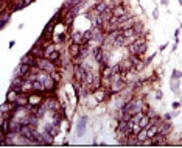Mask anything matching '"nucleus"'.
Wrapping results in <instances>:
<instances>
[{
    "instance_id": "obj_15",
    "label": "nucleus",
    "mask_w": 182,
    "mask_h": 148,
    "mask_svg": "<svg viewBox=\"0 0 182 148\" xmlns=\"http://www.w3.org/2000/svg\"><path fill=\"white\" fill-rule=\"evenodd\" d=\"M128 13V9H126L125 5H117V6H114L112 8V14H114V17H121L123 14Z\"/></svg>"
},
{
    "instance_id": "obj_44",
    "label": "nucleus",
    "mask_w": 182,
    "mask_h": 148,
    "mask_svg": "<svg viewBox=\"0 0 182 148\" xmlns=\"http://www.w3.org/2000/svg\"><path fill=\"white\" fill-rule=\"evenodd\" d=\"M161 3H162V5H165V6H167V5H168V0H161Z\"/></svg>"
},
{
    "instance_id": "obj_3",
    "label": "nucleus",
    "mask_w": 182,
    "mask_h": 148,
    "mask_svg": "<svg viewBox=\"0 0 182 148\" xmlns=\"http://www.w3.org/2000/svg\"><path fill=\"white\" fill-rule=\"evenodd\" d=\"M112 95H114V94L111 92V89H109V87H101V89H98V91L93 92V97H95V100L100 101V103L109 101Z\"/></svg>"
},
{
    "instance_id": "obj_32",
    "label": "nucleus",
    "mask_w": 182,
    "mask_h": 148,
    "mask_svg": "<svg viewBox=\"0 0 182 148\" xmlns=\"http://www.w3.org/2000/svg\"><path fill=\"white\" fill-rule=\"evenodd\" d=\"M45 111H47L45 105H41L39 108H36V112H34V114H36V116L42 120V119H44V116H45Z\"/></svg>"
},
{
    "instance_id": "obj_33",
    "label": "nucleus",
    "mask_w": 182,
    "mask_h": 148,
    "mask_svg": "<svg viewBox=\"0 0 182 148\" xmlns=\"http://www.w3.org/2000/svg\"><path fill=\"white\" fill-rule=\"evenodd\" d=\"M89 53H90V48L89 45H81V52H80V56L82 59H86L87 56H89Z\"/></svg>"
},
{
    "instance_id": "obj_7",
    "label": "nucleus",
    "mask_w": 182,
    "mask_h": 148,
    "mask_svg": "<svg viewBox=\"0 0 182 148\" xmlns=\"http://www.w3.org/2000/svg\"><path fill=\"white\" fill-rule=\"evenodd\" d=\"M168 137L162 133H157L154 137L151 139V147H162V145H168Z\"/></svg>"
},
{
    "instance_id": "obj_28",
    "label": "nucleus",
    "mask_w": 182,
    "mask_h": 148,
    "mask_svg": "<svg viewBox=\"0 0 182 148\" xmlns=\"http://www.w3.org/2000/svg\"><path fill=\"white\" fill-rule=\"evenodd\" d=\"M134 17L132 19H129V20H126V22H123V24H120L118 25V30L120 31H125V30H129V28H132V25H134Z\"/></svg>"
},
{
    "instance_id": "obj_24",
    "label": "nucleus",
    "mask_w": 182,
    "mask_h": 148,
    "mask_svg": "<svg viewBox=\"0 0 182 148\" xmlns=\"http://www.w3.org/2000/svg\"><path fill=\"white\" fill-rule=\"evenodd\" d=\"M70 42L82 44V33H81V31H73V33L70 34Z\"/></svg>"
},
{
    "instance_id": "obj_38",
    "label": "nucleus",
    "mask_w": 182,
    "mask_h": 148,
    "mask_svg": "<svg viewBox=\"0 0 182 148\" xmlns=\"http://www.w3.org/2000/svg\"><path fill=\"white\" fill-rule=\"evenodd\" d=\"M156 98H157V100H162V98H163V92L161 89L156 91Z\"/></svg>"
},
{
    "instance_id": "obj_13",
    "label": "nucleus",
    "mask_w": 182,
    "mask_h": 148,
    "mask_svg": "<svg viewBox=\"0 0 182 148\" xmlns=\"http://www.w3.org/2000/svg\"><path fill=\"white\" fill-rule=\"evenodd\" d=\"M86 123H87V117L84 116V117L80 119L78 126H76V136H78V137H81V136L86 133Z\"/></svg>"
},
{
    "instance_id": "obj_9",
    "label": "nucleus",
    "mask_w": 182,
    "mask_h": 148,
    "mask_svg": "<svg viewBox=\"0 0 182 148\" xmlns=\"http://www.w3.org/2000/svg\"><path fill=\"white\" fill-rule=\"evenodd\" d=\"M20 63L22 64H28V65H31V67H36L37 65V58L31 52H28V53H25L24 56L20 58Z\"/></svg>"
},
{
    "instance_id": "obj_18",
    "label": "nucleus",
    "mask_w": 182,
    "mask_h": 148,
    "mask_svg": "<svg viewBox=\"0 0 182 148\" xmlns=\"http://www.w3.org/2000/svg\"><path fill=\"white\" fill-rule=\"evenodd\" d=\"M34 92V89H33V81H24V84H22V94H27V95H30Z\"/></svg>"
},
{
    "instance_id": "obj_40",
    "label": "nucleus",
    "mask_w": 182,
    "mask_h": 148,
    "mask_svg": "<svg viewBox=\"0 0 182 148\" xmlns=\"http://www.w3.org/2000/svg\"><path fill=\"white\" fill-rule=\"evenodd\" d=\"M181 105H182V101H174V103H173V109H179Z\"/></svg>"
},
{
    "instance_id": "obj_46",
    "label": "nucleus",
    "mask_w": 182,
    "mask_h": 148,
    "mask_svg": "<svg viewBox=\"0 0 182 148\" xmlns=\"http://www.w3.org/2000/svg\"><path fill=\"white\" fill-rule=\"evenodd\" d=\"M181 101H182V100H181Z\"/></svg>"
},
{
    "instance_id": "obj_25",
    "label": "nucleus",
    "mask_w": 182,
    "mask_h": 148,
    "mask_svg": "<svg viewBox=\"0 0 182 148\" xmlns=\"http://www.w3.org/2000/svg\"><path fill=\"white\" fill-rule=\"evenodd\" d=\"M143 28H145V25H143V22H140V20H135V22H134V25H132V30L135 31V34H137V36H142Z\"/></svg>"
},
{
    "instance_id": "obj_10",
    "label": "nucleus",
    "mask_w": 182,
    "mask_h": 148,
    "mask_svg": "<svg viewBox=\"0 0 182 148\" xmlns=\"http://www.w3.org/2000/svg\"><path fill=\"white\" fill-rule=\"evenodd\" d=\"M80 52H81V44H76V42H70V45L67 48V53L70 59H73L76 56H80Z\"/></svg>"
},
{
    "instance_id": "obj_23",
    "label": "nucleus",
    "mask_w": 182,
    "mask_h": 148,
    "mask_svg": "<svg viewBox=\"0 0 182 148\" xmlns=\"http://www.w3.org/2000/svg\"><path fill=\"white\" fill-rule=\"evenodd\" d=\"M159 133V125H150L146 128V134H148V139H153L154 136Z\"/></svg>"
},
{
    "instance_id": "obj_11",
    "label": "nucleus",
    "mask_w": 182,
    "mask_h": 148,
    "mask_svg": "<svg viewBox=\"0 0 182 148\" xmlns=\"http://www.w3.org/2000/svg\"><path fill=\"white\" fill-rule=\"evenodd\" d=\"M33 129H34V128H31L30 125L25 123V125H22V126H20V131H19V133H20V136H22L24 139L31 140V139H33Z\"/></svg>"
},
{
    "instance_id": "obj_2",
    "label": "nucleus",
    "mask_w": 182,
    "mask_h": 148,
    "mask_svg": "<svg viewBox=\"0 0 182 148\" xmlns=\"http://www.w3.org/2000/svg\"><path fill=\"white\" fill-rule=\"evenodd\" d=\"M89 73V69H86L82 64H75L73 67V78L80 83H84L86 81V76Z\"/></svg>"
},
{
    "instance_id": "obj_35",
    "label": "nucleus",
    "mask_w": 182,
    "mask_h": 148,
    "mask_svg": "<svg viewBox=\"0 0 182 148\" xmlns=\"http://www.w3.org/2000/svg\"><path fill=\"white\" fill-rule=\"evenodd\" d=\"M170 80H182V72L178 69H174L173 72H171V78Z\"/></svg>"
},
{
    "instance_id": "obj_36",
    "label": "nucleus",
    "mask_w": 182,
    "mask_h": 148,
    "mask_svg": "<svg viewBox=\"0 0 182 148\" xmlns=\"http://www.w3.org/2000/svg\"><path fill=\"white\" fill-rule=\"evenodd\" d=\"M126 128H128V122H126V120H118L117 131H125Z\"/></svg>"
},
{
    "instance_id": "obj_12",
    "label": "nucleus",
    "mask_w": 182,
    "mask_h": 148,
    "mask_svg": "<svg viewBox=\"0 0 182 148\" xmlns=\"http://www.w3.org/2000/svg\"><path fill=\"white\" fill-rule=\"evenodd\" d=\"M173 129V125H171V120H165V122L159 123V133H162L165 136H168Z\"/></svg>"
},
{
    "instance_id": "obj_39",
    "label": "nucleus",
    "mask_w": 182,
    "mask_h": 148,
    "mask_svg": "<svg viewBox=\"0 0 182 148\" xmlns=\"http://www.w3.org/2000/svg\"><path fill=\"white\" fill-rule=\"evenodd\" d=\"M154 56H156V53H153V55H150V56H148V58H146V61H145V64H146V65H148V64H150V63L153 61V59H154Z\"/></svg>"
},
{
    "instance_id": "obj_26",
    "label": "nucleus",
    "mask_w": 182,
    "mask_h": 148,
    "mask_svg": "<svg viewBox=\"0 0 182 148\" xmlns=\"http://www.w3.org/2000/svg\"><path fill=\"white\" fill-rule=\"evenodd\" d=\"M58 50V44H54V42H48L47 44V47H45V58H48L53 52H56Z\"/></svg>"
},
{
    "instance_id": "obj_21",
    "label": "nucleus",
    "mask_w": 182,
    "mask_h": 148,
    "mask_svg": "<svg viewBox=\"0 0 182 148\" xmlns=\"http://www.w3.org/2000/svg\"><path fill=\"white\" fill-rule=\"evenodd\" d=\"M121 45H128L126 42V37L123 34V31H120V34L115 37V42H114V47H121Z\"/></svg>"
},
{
    "instance_id": "obj_45",
    "label": "nucleus",
    "mask_w": 182,
    "mask_h": 148,
    "mask_svg": "<svg viewBox=\"0 0 182 148\" xmlns=\"http://www.w3.org/2000/svg\"><path fill=\"white\" fill-rule=\"evenodd\" d=\"M14 45H16V42H14V41H11V42H9V48H13Z\"/></svg>"
},
{
    "instance_id": "obj_16",
    "label": "nucleus",
    "mask_w": 182,
    "mask_h": 148,
    "mask_svg": "<svg viewBox=\"0 0 182 148\" xmlns=\"http://www.w3.org/2000/svg\"><path fill=\"white\" fill-rule=\"evenodd\" d=\"M45 131H48L52 136H54V137H56V136L59 134L61 128H59V125H54V123L52 122V123H45Z\"/></svg>"
},
{
    "instance_id": "obj_17",
    "label": "nucleus",
    "mask_w": 182,
    "mask_h": 148,
    "mask_svg": "<svg viewBox=\"0 0 182 148\" xmlns=\"http://www.w3.org/2000/svg\"><path fill=\"white\" fill-rule=\"evenodd\" d=\"M19 92L16 91V89H13V87H9L8 89V92H6V100L8 101H11V103H16L17 101V98H19Z\"/></svg>"
},
{
    "instance_id": "obj_29",
    "label": "nucleus",
    "mask_w": 182,
    "mask_h": 148,
    "mask_svg": "<svg viewBox=\"0 0 182 148\" xmlns=\"http://www.w3.org/2000/svg\"><path fill=\"white\" fill-rule=\"evenodd\" d=\"M33 89H34V92H45V87H44V83L41 80L33 81Z\"/></svg>"
},
{
    "instance_id": "obj_37",
    "label": "nucleus",
    "mask_w": 182,
    "mask_h": 148,
    "mask_svg": "<svg viewBox=\"0 0 182 148\" xmlns=\"http://www.w3.org/2000/svg\"><path fill=\"white\" fill-rule=\"evenodd\" d=\"M148 111H150V105L143 101V105H142V112H143V114H146Z\"/></svg>"
},
{
    "instance_id": "obj_42",
    "label": "nucleus",
    "mask_w": 182,
    "mask_h": 148,
    "mask_svg": "<svg viewBox=\"0 0 182 148\" xmlns=\"http://www.w3.org/2000/svg\"><path fill=\"white\" fill-rule=\"evenodd\" d=\"M168 47V42H165V44H162V45L161 47H159V52H163L165 50V48H167Z\"/></svg>"
},
{
    "instance_id": "obj_19",
    "label": "nucleus",
    "mask_w": 182,
    "mask_h": 148,
    "mask_svg": "<svg viewBox=\"0 0 182 148\" xmlns=\"http://www.w3.org/2000/svg\"><path fill=\"white\" fill-rule=\"evenodd\" d=\"M9 19H11V11H3L2 13V19H0V28H5L6 27V24L9 22Z\"/></svg>"
},
{
    "instance_id": "obj_20",
    "label": "nucleus",
    "mask_w": 182,
    "mask_h": 148,
    "mask_svg": "<svg viewBox=\"0 0 182 148\" xmlns=\"http://www.w3.org/2000/svg\"><path fill=\"white\" fill-rule=\"evenodd\" d=\"M69 33L67 31H62V33H59V34L56 36V37H54V44H64V42H67L69 41Z\"/></svg>"
},
{
    "instance_id": "obj_34",
    "label": "nucleus",
    "mask_w": 182,
    "mask_h": 148,
    "mask_svg": "<svg viewBox=\"0 0 182 148\" xmlns=\"http://www.w3.org/2000/svg\"><path fill=\"white\" fill-rule=\"evenodd\" d=\"M47 59H50L52 63H54V61H58V59H61V50L58 48V50H56V52H53V53L50 55V56L47 58Z\"/></svg>"
},
{
    "instance_id": "obj_27",
    "label": "nucleus",
    "mask_w": 182,
    "mask_h": 148,
    "mask_svg": "<svg viewBox=\"0 0 182 148\" xmlns=\"http://www.w3.org/2000/svg\"><path fill=\"white\" fill-rule=\"evenodd\" d=\"M150 116H148V114H143V116L140 117V120H139V126L140 128H148L150 126Z\"/></svg>"
},
{
    "instance_id": "obj_41",
    "label": "nucleus",
    "mask_w": 182,
    "mask_h": 148,
    "mask_svg": "<svg viewBox=\"0 0 182 148\" xmlns=\"http://www.w3.org/2000/svg\"><path fill=\"white\" fill-rule=\"evenodd\" d=\"M171 119H173V114H170V112H167L163 116V120H171Z\"/></svg>"
},
{
    "instance_id": "obj_1",
    "label": "nucleus",
    "mask_w": 182,
    "mask_h": 148,
    "mask_svg": "<svg viewBox=\"0 0 182 148\" xmlns=\"http://www.w3.org/2000/svg\"><path fill=\"white\" fill-rule=\"evenodd\" d=\"M36 67L39 70H42V72H47V73H52L53 70H56L54 63H52L50 59H47V58H37V65Z\"/></svg>"
},
{
    "instance_id": "obj_6",
    "label": "nucleus",
    "mask_w": 182,
    "mask_h": 148,
    "mask_svg": "<svg viewBox=\"0 0 182 148\" xmlns=\"http://www.w3.org/2000/svg\"><path fill=\"white\" fill-rule=\"evenodd\" d=\"M31 72V65H28V64H19L17 67L14 69V72H13V76H22V78H24V76L27 75V73H30Z\"/></svg>"
},
{
    "instance_id": "obj_4",
    "label": "nucleus",
    "mask_w": 182,
    "mask_h": 148,
    "mask_svg": "<svg viewBox=\"0 0 182 148\" xmlns=\"http://www.w3.org/2000/svg\"><path fill=\"white\" fill-rule=\"evenodd\" d=\"M44 105H45V108H47V111H48V112H53V111H59V109H62V105H61V101L58 100L56 97H50V98H47Z\"/></svg>"
},
{
    "instance_id": "obj_31",
    "label": "nucleus",
    "mask_w": 182,
    "mask_h": 148,
    "mask_svg": "<svg viewBox=\"0 0 182 148\" xmlns=\"http://www.w3.org/2000/svg\"><path fill=\"white\" fill-rule=\"evenodd\" d=\"M50 76H52V80L54 81V83H58V84H59V81L62 80V75H61V72H59L58 69H56V70H53V72L50 73Z\"/></svg>"
},
{
    "instance_id": "obj_30",
    "label": "nucleus",
    "mask_w": 182,
    "mask_h": 148,
    "mask_svg": "<svg viewBox=\"0 0 182 148\" xmlns=\"http://www.w3.org/2000/svg\"><path fill=\"white\" fill-rule=\"evenodd\" d=\"M179 84H181V80H170V86H171V91L174 94H179Z\"/></svg>"
},
{
    "instance_id": "obj_43",
    "label": "nucleus",
    "mask_w": 182,
    "mask_h": 148,
    "mask_svg": "<svg viewBox=\"0 0 182 148\" xmlns=\"http://www.w3.org/2000/svg\"><path fill=\"white\" fill-rule=\"evenodd\" d=\"M157 17H159V11H157V8H156V9L153 11V19H157Z\"/></svg>"
},
{
    "instance_id": "obj_5",
    "label": "nucleus",
    "mask_w": 182,
    "mask_h": 148,
    "mask_svg": "<svg viewBox=\"0 0 182 148\" xmlns=\"http://www.w3.org/2000/svg\"><path fill=\"white\" fill-rule=\"evenodd\" d=\"M44 94H45V92H33V94H30V95H28L30 105L34 106V108H39L41 105H44V103H42Z\"/></svg>"
},
{
    "instance_id": "obj_22",
    "label": "nucleus",
    "mask_w": 182,
    "mask_h": 148,
    "mask_svg": "<svg viewBox=\"0 0 182 148\" xmlns=\"http://www.w3.org/2000/svg\"><path fill=\"white\" fill-rule=\"evenodd\" d=\"M16 103H17V105H19L20 108H25V106H28V105H30L28 95H27V94H20V95H19V98H17V101H16Z\"/></svg>"
},
{
    "instance_id": "obj_8",
    "label": "nucleus",
    "mask_w": 182,
    "mask_h": 148,
    "mask_svg": "<svg viewBox=\"0 0 182 148\" xmlns=\"http://www.w3.org/2000/svg\"><path fill=\"white\" fill-rule=\"evenodd\" d=\"M90 55L93 56V59H95L98 64H101V61H103V55H104V48H103L101 45H95V47L90 48Z\"/></svg>"
},
{
    "instance_id": "obj_14",
    "label": "nucleus",
    "mask_w": 182,
    "mask_h": 148,
    "mask_svg": "<svg viewBox=\"0 0 182 148\" xmlns=\"http://www.w3.org/2000/svg\"><path fill=\"white\" fill-rule=\"evenodd\" d=\"M53 144H54V136H52L48 131H44V133H42V145L50 147Z\"/></svg>"
}]
</instances>
